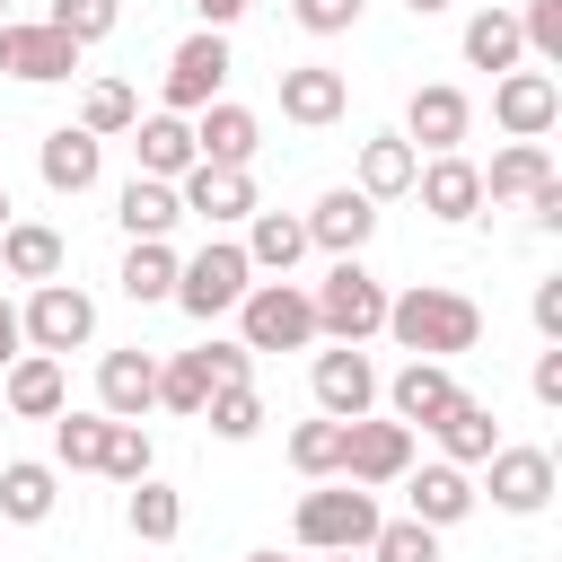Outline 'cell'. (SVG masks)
<instances>
[{"mask_svg":"<svg viewBox=\"0 0 562 562\" xmlns=\"http://www.w3.org/2000/svg\"><path fill=\"white\" fill-rule=\"evenodd\" d=\"M378 334H395L413 360H457V351H474V342H483V307H474L465 290L413 281V290H395V299H386V325H378Z\"/></svg>","mask_w":562,"mask_h":562,"instance_id":"obj_1","label":"cell"},{"mask_svg":"<svg viewBox=\"0 0 562 562\" xmlns=\"http://www.w3.org/2000/svg\"><path fill=\"white\" fill-rule=\"evenodd\" d=\"M307 307H316V334H325V342H369V334L386 325V281H378L360 255H334V272L307 290Z\"/></svg>","mask_w":562,"mask_h":562,"instance_id":"obj_2","label":"cell"},{"mask_svg":"<svg viewBox=\"0 0 562 562\" xmlns=\"http://www.w3.org/2000/svg\"><path fill=\"white\" fill-rule=\"evenodd\" d=\"M255 290V263H246V246L237 237H211L202 255H184L176 263V307L193 316V325H220V316H237V299Z\"/></svg>","mask_w":562,"mask_h":562,"instance_id":"obj_3","label":"cell"},{"mask_svg":"<svg viewBox=\"0 0 562 562\" xmlns=\"http://www.w3.org/2000/svg\"><path fill=\"white\" fill-rule=\"evenodd\" d=\"M378 536V492L360 483H325V492H299V553H369Z\"/></svg>","mask_w":562,"mask_h":562,"instance_id":"obj_4","label":"cell"},{"mask_svg":"<svg viewBox=\"0 0 562 562\" xmlns=\"http://www.w3.org/2000/svg\"><path fill=\"white\" fill-rule=\"evenodd\" d=\"M237 342L246 351H307L316 342V307L299 281H255L237 299Z\"/></svg>","mask_w":562,"mask_h":562,"instance_id":"obj_5","label":"cell"},{"mask_svg":"<svg viewBox=\"0 0 562 562\" xmlns=\"http://www.w3.org/2000/svg\"><path fill=\"white\" fill-rule=\"evenodd\" d=\"M18 325H26V351L61 360V351H88V342H97V299H88L79 281H44V290L18 307Z\"/></svg>","mask_w":562,"mask_h":562,"instance_id":"obj_6","label":"cell"},{"mask_svg":"<svg viewBox=\"0 0 562 562\" xmlns=\"http://www.w3.org/2000/svg\"><path fill=\"white\" fill-rule=\"evenodd\" d=\"M307 395H316L325 422H369V404H378V360H369L360 342H334V351L307 360Z\"/></svg>","mask_w":562,"mask_h":562,"instance_id":"obj_7","label":"cell"},{"mask_svg":"<svg viewBox=\"0 0 562 562\" xmlns=\"http://www.w3.org/2000/svg\"><path fill=\"white\" fill-rule=\"evenodd\" d=\"M176 202H184V220H202V228H246V220L263 211V193H255L246 167H202V158L176 176Z\"/></svg>","mask_w":562,"mask_h":562,"instance_id":"obj_8","label":"cell"},{"mask_svg":"<svg viewBox=\"0 0 562 562\" xmlns=\"http://www.w3.org/2000/svg\"><path fill=\"white\" fill-rule=\"evenodd\" d=\"M220 88H228V35H184L176 53H167V114H202V105H220Z\"/></svg>","mask_w":562,"mask_h":562,"instance_id":"obj_9","label":"cell"},{"mask_svg":"<svg viewBox=\"0 0 562 562\" xmlns=\"http://www.w3.org/2000/svg\"><path fill=\"white\" fill-rule=\"evenodd\" d=\"M0 70L26 79V88H53V79H79V44L44 18H9L0 26Z\"/></svg>","mask_w":562,"mask_h":562,"instance_id":"obj_10","label":"cell"},{"mask_svg":"<svg viewBox=\"0 0 562 562\" xmlns=\"http://www.w3.org/2000/svg\"><path fill=\"white\" fill-rule=\"evenodd\" d=\"M492 123H501L509 140H544V132L562 123V79H553V70H501V79H492Z\"/></svg>","mask_w":562,"mask_h":562,"instance_id":"obj_11","label":"cell"},{"mask_svg":"<svg viewBox=\"0 0 562 562\" xmlns=\"http://www.w3.org/2000/svg\"><path fill=\"white\" fill-rule=\"evenodd\" d=\"M483 492H492V509H509V518H536L544 501H553V448H492L483 457Z\"/></svg>","mask_w":562,"mask_h":562,"instance_id":"obj_12","label":"cell"},{"mask_svg":"<svg viewBox=\"0 0 562 562\" xmlns=\"http://www.w3.org/2000/svg\"><path fill=\"white\" fill-rule=\"evenodd\" d=\"M378 395H386V422H404V430H430L465 386L448 378V360H404L395 378H378Z\"/></svg>","mask_w":562,"mask_h":562,"instance_id":"obj_13","label":"cell"},{"mask_svg":"<svg viewBox=\"0 0 562 562\" xmlns=\"http://www.w3.org/2000/svg\"><path fill=\"white\" fill-rule=\"evenodd\" d=\"M404 465H413V430L404 422H351L342 430V483L378 492V483H404Z\"/></svg>","mask_w":562,"mask_h":562,"instance_id":"obj_14","label":"cell"},{"mask_svg":"<svg viewBox=\"0 0 562 562\" xmlns=\"http://www.w3.org/2000/svg\"><path fill=\"white\" fill-rule=\"evenodd\" d=\"M342 105H351V79L334 61H290L281 70V123L325 132V123H342Z\"/></svg>","mask_w":562,"mask_h":562,"instance_id":"obj_15","label":"cell"},{"mask_svg":"<svg viewBox=\"0 0 562 562\" xmlns=\"http://www.w3.org/2000/svg\"><path fill=\"white\" fill-rule=\"evenodd\" d=\"M465 132H474V97H465V88H448V79L413 88V105H404V140H413V149L448 158V149L465 140Z\"/></svg>","mask_w":562,"mask_h":562,"instance_id":"obj_16","label":"cell"},{"mask_svg":"<svg viewBox=\"0 0 562 562\" xmlns=\"http://www.w3.org/2000/svg\"><path fill=\"white\" fill-rule=\"evenodd\" d=\"M404 501H413L404 518H422V527H457V518H474V501H483V492H474V474H465V465H448V457H439V465H404Z\"/></svg>","mask_w":562,"mask_h":562,"instance_id":"obj_17","label":"cell"},{"mask_svg":"<svg viewBox=\"0 0 562 562\" xmlns=\"http://www.w3.org/2000/svg\"><path fill=\"white\" fill-rule=\"evenodd\" d=\"M149 404H158V360H149L140 342H132V351H105V360H97V413H105V422H140Z\"/></svg>","mask_w":562,"mask_h":562,"instance_id":"obj_18","label":"cell"},{"mask_svg":"<svg viewBox=\"0 0 562 562\" xmlns=\"http://www.w3.org/2000/svg\"><path fill=\"white\" fill-rule=\"evenodd\" d=\"M255 149H263V123H255L246 105L220 97V105L193 114V158H202V167H255Z\"/></svg>","mask_w":562,"mask_h":562,"instance_id":"obj_19","label":"cell"},{"mask_svg":"<svg viewBox=\"0 0 562 562\" xmlns=\"http://www.w3.org/2000/svg\"><path fill=\"white\" fill-rule=\"evenodd\" d=\"M35 167H44V184H53V193H88V184L105 176V140H97V132H79V123H53V132H44V149H35Z\"/></svg>","mask_w":562,"mask_h":562,"instance_id":"obj_20","label":"cell"},{"mask_svg":"<svg viewBox=\"0 0 562 562\" xmlns=\"http://www.w3.org/2000/svg\"><path fill=\"white\" fill-rule=\"evenodd\" d=\"M413 193H422V211H430V220H448V228H457V220H474V211H483V167L448 149V158H430V167L413 176Z\"/></svg>","mask_w":562,"mask_h":562,"instance_id":"obj_21","label":"cell"},{"mask_svg":"<svg viewBox=\"0 0 562 562\" xmlns=\"http://www.w3.org/2000/svg\"><path fill=\"white\" fill-rule=\"evenodd\" d=\"M369 237H378V202L351 193V184H334V193L307 211V246H325V255H360Z\"/></svg>","mask_w":562,"mask_h":562,"instance_id":"obj_22","label":"cell"},{"mask_svg":"<svg viewBox=\"0 0 562 562\" xmlns=\"http://www.w3.org/2000/svg\"><path fill=\"white\" fill-rule=\"evenodd\" d=\"M0 395H9V413H18V422H53V413L70 404V378H61V360L18 351V360L0 369Z\"/></svg>","mask_w":562,"mask_h":562,"instance_id":"obj_23","label":"cell"},{"mask_svg":"<svg viewBox=\"0 0 562 562\" xmlns=\"http://www.w3.org/2000/svg\"><path fill=\"white\" fill-rule=\"evenodd\" d=\"M132 158H140L132 176L176 184V176L193 167V123H184V114H167V105H158V114H140V123H132Z\"/></svg>","mask_w":562,"mask_h":562,"instance_id":"obj_24","label":"cell"},{"mask_svg":"<svg viewBox=\"0 0 562 562\" xmlns=\"http://www.w3.org/2000/svg\"><path fill=\"white\" fill-rule=\"evenodd\" d=\"M413 176H422V149H413L404 132H378V140H360V176H351V193L395 202V193H413Z\"/></svg>","mask_w":562,"mask_h":562,"instance_id":"obj_25","label":"cell"},{"mask_svg":"<svg viewBox=\"0 0 562 562\" xmlns=\"http://www.w3.org/2000/svg\"><path fill=\"white\" fill-rule=\"evenodd\" d=\"M0 263H9V281H61V263H70V246H61V228H44V220H9L0 228Z\"/></svg>","mask_w":562,"mask_h":562,"instance_id":"obj_26","label":"cell"},{"mask_svg":"<svg viewBox=\"0 0 562 562\" xmlns=\"http://www.w3.org/2000/svg\"><path fill=\"white\" fill-rule=\"evenodd\" d=\"M430 430H439L448 465H465V474H474V465H483V457L501 448V422H492V404H483V395H457V404H448V413H439Z\"/></svg>","mask_w":562,"mask_h":562,"instance_id":"obj_27","label":"cell"},{"mask_svg":"<svg viewBox=\"0 0 562 562\" xmlns=\"http://www.w3.org/2000/svg\"><path fill=\"white\" fill-rule=\"evenodd\" d=\"M237 246H246V263H255V272H272V281H290V263L307 255V220H290V211H255Z\"/></svg>","mask_w":562,"mask_h":562,"instance_id":"obj_28","label":"cell"},{"mask_svg":"<svg viewBox=\"0 0 562 562\" xmlns=\"http://www.w3.org/2000/svg\"><path fill=\"white\" fill-rule=\"evenodd\" d=\"M527 61V44H518V9H474L465 18V70H518Z\"/></svg>","mask_w":562,"mask_h":562,"instance_id":"obj_29","label":"cell"},{"mask_svg":"<svg viewBox=\"0 0 562 562\" xmlns=\"http://www.w3.org/2000/svg\"><path fill=\"white\" fill-rule=\"evenodd\" d=\"M114 220H123V237L140 246V237H167V228L184 220V202H176V184H158V176H132V184L114 193Z\"/></svg>","mask_w":562,"mask_h":562,"instance_id":"obj_30","label":"cell"},{"mask_svg":"<svg viewBox=\"0 0 562 562\" xmlns=\"http://www.w3.org/2000/svg\"><path fill=\"white\" fill-rule=\"evenodd\" d=\"M53 465L44 457H18V465H0V518H18V527H44L53 518Z\"/></svg>","mask_w":562,"mask_h":562,"instance_id":"obj_31","label":"cell"},{"mask_svg":"<svg viewBox=\"0 0 562 562\" xmlns=\"http://www.w3.org/2000/svg\"><path fill=\"white\" fill-rule=\"evenodd\" d=\"M553 176V158H544V140H509L492 167H483V202H527L536 184Z\"/></svg>","mask_w":562,"mask_h":562,"instance_id":"obj_32","label":"cell"},{"mask_svg":"<svg viewBox=\"0 0 562 562\" xmlns=\"http://www.w3.org/2000/svg\"><path fill=\"white\" fill-rule=\"evenodd\" d=\"M176 263H184V255H176L167 237H140V246L123 255V272H114V281H123V299H132V307H149V299H176Z\"/></svg>","mask_w":562,"mask_h":562,"instance_id":"obj_33","label":"cell"},{"mask_svg":"<svg viewBox=\"0 0 562 562\" xmlns=\"http://www.w3.org/2000/svg\"><path fill=\"white\" fill-rule=\"evenodd\" d=\"M123 527H132L140 544H176V536H184V501H176L158 474H140L132 501H123Z\"/></svg>","mask_w":562,"mask_h":562,"instance_id":"obj_34","label":"cell"},{"mask_svg":"<svg viewBox=\"0 0 562 562\" xmlns=\"http://www.w3.org/2000/svg\"><path fill=\"white\" fill-rule=\"evenodd\" d=\"M105 413H53V465H70V474H97V457H105Z\"/></svg>","mask_w":562,"mask_h":562,"instance_id":"obj_35","label":"cell"},{"mask_svg":"<svg viewBox=\"0 0 562 562\" xmlns=\"http://www.w3.org/2000/svg\"><path fill=\"white\" fill-rule=\"evenodd\" d=\"M211 386H220V378H211V360H202V351H176V360H158V404H167V413H193V422H202Z\"/></svg>","mask_w":562,"mask_h":562,"instance_id":"obj_36","label":"cell"},{"mask_svg":"<svg viewBox=\"0 0 562 562\" xmlns=\"http://www.w3.org/2000/svg\"><path fill=\"white\" fill-rule=\"evenodd\" d=\"M342 430H351V422H325V413L299 422V430H290V465H299L307 483H334V474H342Z\"/></svg>","mask_w":562,"mask_h":562,"instance_id":"obj_37","label":"cell"},{"mask_svg":"<svg viewBox=\"0 0 562 562\" xmlns=\"http://www.w3.org/2000/svg\"><path fill=\"white\" fill-rule=\"evenodd\" d=\"M132 123H140V97H132L123 79H88V97H79V132L114 140V132H132Z\"/></svg>","mask_w":562,"mask_h":562,"instance_id":"obj_38","label":"cell"},{"mask_svg":"<svg viewBox=\"0 0 562 562\" xmlns=\"http://www.w3.org/2000/svg\"><path fill=\"white\" fill-rule=\"evenodd\" d=\"M202 422H211V439H255L263 430V395L255 386H211V404H202Z\"/></svg>","mask_w":562,"mask_h":562,"instance_id":"obj_39","label":"cell"},{"mask_svg":"<svg viewBox=\"0 0 562 562\" xmlns=\"http://www.w3.org/2000/svg\"><path fill=\"white\" fill-rule=\"evenodd\" d=\"M44 26H61V35L88 53V44H105V35L123 26V0H53V9H44Z\"/></svg>","mask_w":562,"mask_h":562,"instance_id":"obj_40","label":"cell"},{"mask_svg":"<svg viewBox=\"0 0 562 562\" xmlns=\"http://www.w3.org/2000/svg\"><path fill=\"white\" fill-rule=\"evenodd\" d=\"M149 465H158V448H149V430H140V422H114V430H105V457H97V474H114V483L132 492V483H140Z\"/></svg>","mask_w":562,"mask_h":562,"instance_id":"obj_41","label":"cell"},{"mask_svg":"<svg viewBox=\"0 0 562 562\" xmlns=\"http://www.w3.org/2000/svg\"><path fill=\"white\" fill-rule=\"evenodd\" d=\"M369 562H439V527H422V518H378Z\"/></svg>","mask_w":562,"mask_h":562,"instance_id":"obj_42","label":"cell"},{"mask_svg":"<svg viewBox=\"0 0 562 562\" xmlns=\"http://www.w3.org/2000/svg\"><path fill=\"white\" fill-rule=\"evenodd\" d=\"M518 44H527L544 70H562V0H527V9H518Z\"/></svg>","mask_w":562,"mask_h":562,"instance_id":"obj_43","label":"cell"},{"mask_svg":"<svg viewBox=\"0 0 562 562\" xmlns=\"http://www.w3.org/2000/svg\"><path fill=\"white\" fill-rule=\"evenodd\" d=\"M290 18H299L307 35H351V26H360V0H290Z\"/></svg>","mask_w":562,"mask_h":562,"instance_id":"obj_44","label":"cell"},{"mask_svg":"<svg viewBox=\"0 0 562 562\" xmlns=\"http://www.w3.org/2000/svg\"><path fill=\"white\" fill-rule=\"evenodd\" d=\"M527 316H536V334H544V342H562V272H544V281H536Z\"/></svg>","mask_w":562,"mask_h":562,"instance_id":"obj_45","label":"cell"},{"mask_svg":"<svg viewBox=\"0 0 562 562\" xmlns=\"http://www.w3.org/2000/svg\"><path fill=\"white\" fill-rule=\"evenodd\" d=\"M527 386H536V404H562V342L536 351V378H527Z\"/></svg>","mask_w":562,"mask_h":562,"instance_id":"obj_46","label":"cell"},{"mask_svg":"<svg viewBox=\"0 0 562 562\" xmlns=\"http://www.w3.org/2000/svg\"><path fill=\"white\" fill-rule=\"evenodd\" d=\"M527 220H536V228H562V176H544V184L527 193Z\"/></svg>","mask_w":562,"mask_h":562,"instance_id":"obj_47","label":"cell"},{"mask_svg":"<svg viewBox=\"0 0 562 562\" xmlns=\"http://www.w3.org/2000/svg\"><path fill=\"white\" fill-rule=\"evenodd\" d=\"M184 9H193V18L211 26V35H228V26H237V18L255 9V0H184Z\"/></svg>","mask_w":562,"mask_h":562,"instance_id":"obj_48","label":"cell"},{"mask_svg":"<svg viewBox=\"0 0 562 562\" xmlns=\"http://www.w3.org/2000/svg\"><path fill=\"white\" fill-rule=\"evenodd\" d=\"M18 351H26V325H18V299H9V290H0V369H9V360H18Z\"/></svg>","mask_w":562,"mask_h":562,"instance_id":"obj_49","label":"cell"},{"mask_svg":"<svg viewBox=\"0 0 562 562\" xmlns=\"http://www.w3.org/2000/svg\"><path fill=\"white\" fill-rule=\"evenodd\" d=\"M404 9H413V18H439V9H457V0H404Z\"/></svg>","mask_w":562,"mask_h":562,"instance_id":"obj_50","label":"cell"},{"mask_svg":"<svg viewBox=\"0 0 562 562\" xmlns=\"http://www.w3.org/2000/svg\"><path fill=\"white\" fill-rule=\"evenodd\" d=\"M246 562H316V553H246Z\"/></svg>","mask_w":562,"mask_h":562,"instance_id":"obj_51","label":"cell"},{"mask_svg":"<svg viewBox=\"0 0 562 562\" xmlns=\"http://www.w3.org/2000/svg\"><path fill=\"white\" fill-rule=\"evenodd\" d=\"M316 562H360V553H316Z\"/></svg>","mask_w":562,"mask_h":562,"instance_id":"obj_52","label":"cell"},{"mask_svg":"<svg viewBox=\"0 0 562 562\" xmlns=\"http://www.w3.org/2000/svg\"><path fill=\"white\" fill-rule=\"evenodd\" d=\"M0 228H9V184H0Z\"/></svg>","mask_w":562,"mask_h":562,"instance_id":"obj_53","label":"cell"},{"mask_svg":"<svg viewBox=\"0 0 562 562\" xmlns=\"http://www.w3.org/2000/svg\"><path fill=\"white\" fill-rule=\"evenodd\" d=\"M0 26H9V0H0Z\"/></svg>","mask_w":562,"mask_h":562,"instance_id":"obj_54","label":"cell"}]
</instances>
